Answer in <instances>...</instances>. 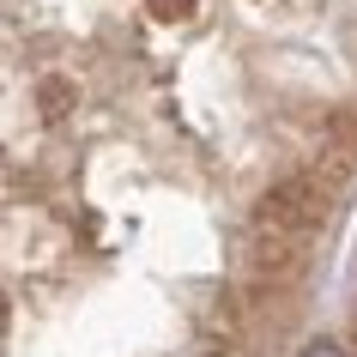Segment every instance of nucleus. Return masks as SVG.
Masks as SVG:
<instances>
[{
	"mask_svg": "<svg viewBox=\"0 0 357 357\" xmlns=\"http://www.w3.org/2000/svg\"><path fill=\"white\" fill-rule=\"evenodd\" d=\"M158 6V19H188L194 13V0H151Z\"/></svg>",
	"mask_w": 357,
	"mask_h": 357,
	"instance_id": "obj_1",
	"label": "nucleus"
},
{
	"mask_svg": "<svg viewBox=\"0 0 357 357\" xmlns=\"http://www.w3.org/2000/svg\"><path fill=\"white\" fill-rule=\"evenodd\" d=\"M303 357H345V351H339V345H309Z\"/></svg>",
	"mask_w": 357,
	"mask_h": 357,
	"instance_id": "obj_2",
	"label": "nucleus"
}]
</instances>
